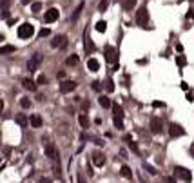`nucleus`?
Masks as SVG:
<instances>
[{
  "mask_svg": "<svg viewBox=\"0 0 194 183\" xmlns=\"http://www.w3.org/2000/svg\"><path fill=\"white\" fill-rule=\"evenodd\" d=\"M47 83V78L44 76V74H40L38 78H36V85H45Z\"/></svg>",
  "mask_w": 194,
  "mask_h": 183,
  "instance_id": "7c9ffc66",
  "label": "nucleus"
},
{
  "mask_svg": "<svg viewBox=\"0 0 194 183\" xmlns=\"http://www.w3.org/2000/svg\"><path fill=\"white\" fill-rule=\"evenodd\" d=\"M94 143H96V145H100V147H102V145H104V140H100V138H94Z\"/></svg>",
  "mask_w": 194,
  "mask_h": 183,
  "instance_id": "ea45409f",
  "label": "nucleus"
},
{
  "mask_svg": "<svg viewBox=\"0 0 194 183\" xmlns=\"http://www.w3.org/2000/svg\"><path fill=\"white\" fill-rule=\"evenodd\" d=\"M98 102H100V105H102L104 109H109V107H111V100H109L107 96H100Z\"/></svg>",
  "mask_w": 194,
  "mask_h": 183,
  "instance_id": "b1692460",
  "label": "nucleus"
},
{
  "mask_svg": "<svg viewBox=\"0 0 194 183\" xmlns=\"http://www.w3.org/2000/svg\"><path fill=\"white\" fill-rule=\"evenodd\" d=\"M29 125H31V127H35V129H38V127H42V125H44V120H42L38 114H33V116L29 118Z\"/></svg>",
  "mask_w": 194,
  "mask_h": 183,
  "instance_id": "f8f14e48",
  "label": "nucleus"
},
{
  "mask_svg": "<svg viewBox=\"0 0 194 183\" xmlns=\"http://www.w3.org/2000/svg\"><path fill=\"white\" fill-rule=\"evenodd\" d=\"M4 111V100H0V113Z\"/></svg>",
  "mask_w": 194,
  "mask_h": 183,
  "instance_id": "49530a36",
  "label": "nucleus"
},
{
  "mask_svg": "<svg viewBox=\"0 0 194 183\" xmlns=\"http://www.w3.org/2000/svg\"><path fill=\"white\" fill-rule=\"evenodd\" d=\"M2 40H4V34H0V42H2Z\"/></svg>",
  "mask_w": 194,
  "mask_h": 183,
  "instance_id": "8fccbe9b",
  "label": "nucleus"
},
{
  "mask_svg": "<svg viewBox=\"0 0 194 183\" xmlns=\"http://www.w3.org/2000/svg\"><path fill=\"white\" fill-rule=\"evenodd\" d=\"M187 18H189V20H192V18H194V9H189V13H187Z\"/></svg>",
  "mask_w": 194,
  "mask_h": 183,
  "instance_id": "4c0bfd02",
  "label": "nucleus"
},
{
  "mask_svg": "<svg viewBox=\"0 0 194 183\" xmlns=\"http://www.w3.org/2000/svg\"><path fill=\"white\" fill-rule=\"evenodd\" d=\"M182 89H183V91H187V89H189V85H187L185 82H182Z\"/></svg>",
  "mask_w": 194,
  "mask_h": 183,
  "instance_id": "37998d69",
  "label": "nucleus"
},
{
  "mask_svg": "<svg viewBox=\"0 0 194 183\" xmlns=\"http://www.w3.org/2000/svg\"><path fill=\"white\" fill-rule=\"evenodd\" d=\"M56 76H58L60 80H64V78H65V73H64V71H58V74H56Z\"/></svg>",
  "mask_w": 194,
  "mask_h": 183,
  "instance_id": "58836bf2",
  "label": "nucleus"
},
{
  "mask_svg": "<svg viewBox=\"0 0 194 183\" xmlns=\"http://www.w3.org/2000/svg\"><path fill=\"white\" fill-rule=\"evenodd\" d=\"M4 154H5V156H9V154H11V149H7V147H5V149H4Z\"/></svg>",
  "mask_w": 194,
  "mask_h": 183,
  "instance_id": "a18cd8bd",
  "label": "nucleus"
},
{
  "mask_svg": "<svg viewBox=\"0 0 194 183\" xmlns=\"http://www.w3.org/2000/svg\"><path fill=\"white\" fill-rule=\"evenodd\" d=\"M120 174H122L125 180H133V172H131V169H129L127 165H123V167L120 169Z\"/></svg>",
  "mask_w": 194,
  "mask_h": 183,
  "instance_id": "aec40b11",
  "label": "nucleus"
},
{
  "mask_svg": "<svg viewBox=\"0 0 194 183\" xmlns=\"http://www.w3.org/2000/svg\"><path fill=\"white\" fill-rule=\"evenodd\" d=\"M113 122H114V127H116L118 131L123 129V118H122V116H113Z\"/></svg>",
  "mask_w": 194,
  "mask_h": 183,
  "instance_id": "5701e85b",
  "label": "nucleus"
},
{
  "mask_svg": "<svg viewBox=\"0 0 194 183\" xmlns=\"http://www.w3.org/2000/svg\"><path fill=\"white\" fill-rule=\"evenodd\" d=\"M78 183H85V178L82 174H78Z\"/></svg>",
  "mask_w": 194,
  "mask_h": 183,
  "instance_id": "79ce46f5",
  "label": "nucleus"
},
{
  "mask_svg": "<svg viewBox=\"0 0 194 183\" xmlns=\"http://www.w3.org/2000/svg\"><path fill=\"white\" fill-rule=\"evenodd\" d=\"M27 122H29V120H27V118H25L24 114H20V116H16V123H18L20 127H27Z\"/></svg>",
  "mask_w": 194,
  "mask_h": 183,
  "instance_id": "a878e982",
  "label": "nucleus"
},
{
  "mask_svg": "<svg viewBox=\"0 0 194 183\" xmlns=\"http://www.w3.org/2000/svg\"><path fill=\"white\" fill-rule=\"evenodd\" d=\"M136 5V0H122V9L127 13V11H133Z\"/></svg>",
  "mask_w": 194,
  "mask_h": 183,
  "instance_id": "dca6fc26",
  "label": "nucleus"
},
{
  "mask_svg": "<svg viewBox=\"0 0 194 183\" xmlns=\"http://www.w3.org/2000/svg\"><path fill=\"white\" fill-rule=\"evenodd\" d=\"M145 169H147V172H149V174H156V172H158V171H156L154 167H151V165H145Z\"/></svg>",
  "mask_w": 194,
  "mask_h": 183,
  "instance_id": "e433bc0d",
  "label": "nucleus"
},
{
  "mask_svg": "<svg viewBox=\"0 0 194 183\" xmlns=\"http://www.w3.org/2000/svg\"><path fill=\"white\" fill-rule=\"evenodd\" d=\"M58 16H60L58 9H56V7H51V9H47V11H45L44 20H45L47 24H53V22H56V20H58Z\"/></svg>",
  "mask_w": 194,
  "mask_h": 183,
  "instance_id": "423d86ee",
  "label": "nucleus"
},
{
  "mask_svg": "<svg viewBox=\"0 0 194 183\" xmlns=\"http://www.w3.org/2000/svg\"><path fill=\"white\" fill-rule=\"evenodd\" d=\"M45 154H47V158H49V160H53V158L58 154V151H56V147L51 143V145H47V147H45Z\"/></svg>",
  "mask_w": 194,
  "mask_h": 183,
  "instance_id": "6ab92c4d",
  "label": "nucleus"
},
{
  "mask_svg": "<svg viewBox=\"0 0 194 183\" xmlns=\"http://www.w3.org/2000/svg\"><path fill=\"white\" fill-rule=\"evenodd\" d=\"M40 9H42V4H40V2H33V5H31V11H33V13L36 15V13H38Z\"/></svg>",
  "mask_w": 194,
  "mask_h": 183,
  "instance_id": "c85d7f7f",
  "label": "nucleus"
},
{
  "mask_svg": "<svg viewBox=\"0 0 194 183\" xmlns=\"http://www.w3.org/2000/svg\"><path fill=\"white\" fill-rule=\"evenodd\" d=\"M91 89H93V91H100V89H102L100 82H93V83H91Z\"/></svg>",
  "mask_w": 194,
  "mask_h": 183,
  "instance_id": "c9c22d12",
  "label": "nucleus"
},
{
  "mask_svg": "<svg viewBox=\"0 0 194 183\" xmlns=\"http://www.w3.org/2000/svg\"><path fill=\"white\" fill-rule=\"evenodd\" d=\"M153 105H154V107H163V103H162V102H154Z\"/></svg>",
  "mask_w": 194,
  "mask_h": 183,
  "instance_id": "c03bdc74",
  "label": "nucleus"
},
{
  "mask_svg": "<svg viewBox=\"0 0 194 183\" xmlns=\"http://www.w3.org/2000/svg\"><path fill=\"white\" fill-rule=\"evenodd\" d=\"M111 107H113V116H122L123 118V109L118 103H111Z\"/></svg>",
  "mask_w": 194,
  "mask_h": 183,
  "instance_id": "412c9836",
  "label": "nucleus"
},
{
  "mask_svg": "<svg viewBox=\"0 0 194 183\" xmlns=\"http://www.w3.org/2000/svg\"><path fill=\"white\" fill-rule=\"evenodd\" d=\"M169 134H171V138H180V136L185 134V129L178 123H171L169 125Z\"/></svg>",
  "mask_w": 194,
  "mask_h": 183,
  "instance_id": "0eeeda50",
  "label": "nucleus"
},
{
  "mask_svg": "<svg viewBox=\"0 0 194 183\" xmlns=\"http://www.w3.org/2000/svg\"><path fill=\"white\" fill-rule=\"evenodd\" d=\"M176 64H178L180 67H183V65L187 64V60H185V56H176Z\"/></svg>",
  "mask_w": 194,
  "mask_h": 183,
  "instance_id": "473e14b6",
  "label": "nucleus"
},
{
  "mask_svg": "<svg viewBox=\"0 0 194 183\" xmlns=\"http://www.w3.org/2000/svg\"><path fill=\"white\" fill-rule=\"evenodd\" d=\"M22 85H24L27 91H36V82L31 80V78H22Z\"/></svg>",
  "mask_w": 194,
  "mask_h": 183,
  "instance_id": "ddd939ff",
  "label": "nucleus"
},
{
  "mask_svg": "<svg viewBox=\"0 0 194 183\" xmlns=\"http://www.w3.org/2000/svg\"><path fill=\"white\" fill-rule=\"evenodd\" d=\"M80 64V54H71V56H67V60H65V65H69V67H74V65H78Z\"/></svg>",
  "mask_w": 194,
  "mask_h": 183,
  "instance_id": "4468645a",
  "label": "nucleus"
},
{
  "mask_svg": "<svg viewBox=\"0 0 194 183\" xmlns=\"http://www.w3.org/2000/svg\"><path fill=\"white\" fill-rule=\"evenodd\" d=\"M107 7H109V0H100V4H98V11H100V13H105Z\"/></svg>",
  "mask_w": 194,
  "mask_h": 183,
  "instance_id": "bb28decb",
  "label": "nucleus"
},
{
  "mask_svg": "<svg viewBox=\"0 0 194 183\" xmlns=\"http://www.w3.org/2000/svg\"><path fill=\"white\" fill-rule=\"evenodd\" d=\"M136 24H138L140 27H147V24H149V11H147L145 5H142V7L136 11Z\"/></svg>",
  "mask_w": 194,
  "mask_h": 183,
  "instance_id": "f257e3e1",
  "label": "nucleus"
},
{
  "mask_svg": "<svg viewBox=\"0 0 194 183\" xmlns=\"http://www.w3.org/2000/svg\"><path fill=\"white\" fill-rule=\"evenodd\" d=\"M174 174H176L178 178H182L185 183L192 181V174H191V171H189V169H185V167H176V169H174Z\"/></svg>",
  "mask_w": 194,
  "mask_h": 183,
  "instance_id": "39448f33",
  "label": "nucleus"
},
{
  "mask_svg": "<svg viewBox=\"0 0 194 183\" xmlns=\"http://www.w3.org/2000/svg\"><path fill=\"white\" fill-rule=\"evenodd\" d=\"M104 54H105V60H107L109 64L116 65V62H118V51H116V47L105 45V47H104Z\"/></svg>",
  "mask_w": 194,
  "mask_h": 183,
  "instance_id": "7ed1b4c3",
  "label": "nucleus"
},
{
  "mask_svg": "<svg viewBox=\"0 0 194 183\" xmlns=\"http://www.w3.org/2000/svg\"><path fill=\"white\" fill-rule=\"evenodd\" d=\"M82 9H84V4H80L76 9H74V13H73V20H76L78 16H80V13H82Z\"/></svg>",
  "mask_w": 194,
  "mask_h": 183,
  "instance_id": "c756f323",
  "label": "nucleus"
},
{
  "mask_svg": "<svg viewBox=\"0 0 194 183\" xmlns=\"http://www.w3.org/2000/svg\"><path fill=\"white\" fill-rule=\"evenodd\" d=\"M76 89V82H73V80H64L62 83H60V93H71V91H74Z\"/></svg>",
  "mask_w": 194,
  "mask_h": 183,
  "instance_id": "9d476101",
  "label": "nucleus"
},
{
  "mask_svg": "<svg viewBox=\"0 0 194 183\" xmlns=\"http://www.w3.org/2000/svg\"><path fill=\"white\" fill-rule=\"evenodd\" d=\"M51 34V31L45 27V29H40V33H38V36H49Z\"/></svg>",
  "mask_w": 194,
  "mask_h": 183,
  "instance_id": "f704fd0d",
  "label": "nucleus"
},
{
  "mask_svg": "<svg viewBox=\"0 0 194 183\" xmlns=\"http://www.w3.org/2000/svg\"><path fill=\"white\" fill-rule=\"evenodd\" d=\"M38 183H51V180H49V178H40Z\"/></svg>",
  "mask_w": 194,
  "mask_h": 183,
  "instance_id": "a19ab883",
  "label": "nucleus"
},
{
  "mask_svg": "<svg viewBox=\"0 0 194 183\" xmlns=\"http://www.w3.org/2000/svg\"><path fill=\"white\" fill-rule=\"evenodd\" d=\"M20 105H22L24 109H29V107H31V100H27V98H22V100H20Z\"/></svg>",
  "mask_w": 194,
  "mask_h": 183,
  "instance_id": "2f4dec72",
  "label": "nucleus"
},
{
  "mask_svg": "<svg viewBox=\"0 0 194 183\" xmlns=\"http://www.w3.org/2000/svg\"><path fill=\"white\" fill-rule=\"evenodd\" d=\"M94 29H96L98 33H104V31L107 29V22H104V20H100V22H96V25H94Z\"/></svg>",
  "mask_w": 194,
  "mask_h": 183,
  "instance_id": "393cba45",
  "label": "nucleus"
},
{
  "mask_svg": "<svg viewBox=\"0 0 194 183\" xmlns=\"http://www.w3.org/2000/svg\"><path fill=\"white\" fill-rule=\"evenodd\" d=\"M33 34H35V27H33V24L25 22V24H22V25L18 27V36H20L22 40H27V38H31Z\"/></svg>",
  "mask_w": 194,
  "mask_h": 183,
  "instance_id": "f03ea898",
  "label": "nucleus"
},
{
  "mask_svg": "<svg viewBox=\"0 0 194 183\" xmlns=\"http://www.w3.org/2000/svg\"><path fill=\"white\" fill-rule=\"evenodd\" d=\"M51 47H62V49H65L67 47V36H64V34H58V36H54L53 40H51Z\"/></svg>",
  "mask_w": 194,
  "mask_h": 183,
  "instance_id": "6e6552de",
  "label": "nucleus"
},
{
  "mask_svg": "<svg viewBox=\"0 0 194 183\" xmlns=\"http://www.w3.org/2000/svg\"><path fill=\"white\" fill-rule=\"evenodd\" d=\"M149 125H151V131H153L154 134H160V132L163 131V122H162L160 118H156V116L151 118V123H149Z\"/></svg>",
  "mask_w": 194,
  "mask_h": 183,
  "instance_id": "1a4fd4ad",
  "label": "nucleus"
},
{
  "mask_svg": "<svg viewBox=\"0 0 194 183\" xmlns=\"http://www.w3.org/2000/svg\"><path fill=\"white\" fill-rule=\"evenodd\" d=\"M78 123H80L82 129H87V127H89V116H87L85 113H80V116H78Z\"/></svg>",
  "mask_w": 194,
  "mask_h": 183,
  "instance_id": "2eb2a0df",
  "label": "nucleus"
},
{
  "mask_svg": "<svg viewBox=\"0 0 194 183\" xmlns=\"http://www.w3.org/2000/svg\"><path fill=\"white\" fill-rule=\"evenodd\" d=\"M167 183H176V181H174V180H173V178L169 176V178H167Z\"/></svg>",
  "mask_w": 194,
  "mask_h": 183,
  "instance_id": "de8ad7c7",
  "label": "nucleus"
},
{
  "mask_svg": "<svg viewBox=\"0 0 194 183\" xmlns=\"http://www.w3.org/2000/svg\"><path fill=\"white\" fill-rule=\"evenodd\" d=\"M105 89H107L109 93H113V91H114V82H113V80H107V83H105Z\"/></svg>",
  "mask_w": 194,
  "mask_h": 183,
  "instance_id": "72a5a7b5",
  "label": "nucleus"
},
{
  "mask_svg": "<svg viewBox=\"0 0 194 183\" xmlns=\"http://www.w3.org/2000/svg\"><path fill=\"white\" fill-rule=\"evenodd\" d=\"M125 140H127V143H129V147H131V151L134 152V154H140V149H138V145L133 142V138L131 136H125Z\"/></svg>",
  "mask_w": 194,
  "mask_h": 183,
  "instance_id": "4be33fe9",
  "label": "nucleus"
},
{
  "mask_svg": "<svg viewBox=\"0 0 194 183\" xmlns=\"http://www.w3.org/2000/svg\"><path fill=\"white\" fill-rule=\"evenodd\" d=\"M93 163H94L96 167H104V165H105V154L100 152V151H94V152H93Z\"/></svg>",
  "mask_w": 194,
  "mask_h": 183,
  "instance_id": "9b49d317",
  "label": "nucleus"
},
{
  "mask_svg": "<svg viewBox=\"0 0 194 183\" xmlns=\"http://www.w3.org/2000/svg\"><path fill=\"white\" fill-rule=\"evenodd\" d=\"M42 60H44L42 54H40V53H35V54L29 58V62H27V71H31V73L36 71V69L40 67V64H42Z\"/></svg>",
  "mask_w": 194,
  "mask_h": 183,
  "instance_id": "20e7f679",
  "label": "nucleus"
},
{
  "mask_svg": "<svg viewBox=\"0 0 194 183\" xmlns=\"http://www.w3.org/2000/svg\"><path fill=\"white\" fill-rule=\"evenodd\" d=\"M84 42H85V53H87V54H91V53L96 49V45L93 44V40H91L87 34H85V40H84Z\"/></svg>",
  "mask_w": 194,
  "mask_h": 183,
  "instance_id": "f3484780",
  "label": "nucleus"
},
{
  "mask_svg": "<svg viewBox=\"0 0 194 183\" xmlns=\"http://www.w3.org/2000/svg\"><path fill=\"white\" fill-rule=\"evenodd\" d=\"M22 4H31V0H20Z\"/></svg>",
  "mask_w": 194,
  "mask_h": 183,
  "instance_id": "09e8293b",
  "label": "nucleus"
},
{
  "mask_svg": "<svg viewBox=\"0 0 194 183\" xmlns=\"http://www.w3.org/2000/svg\"><path fill=\"white\" fill-rule=\"evenodd\" d=\"M87 67H89V71L96 73V71L100 69V62H98V60H94V58H89V60H87Z\"/></svg>",
  "mask_w": 194,
  "mask_h": 183,
  "instance_id": "a211bd4d",
  "label": "nucleus"
},
{
  "mask_svg": "<svg viewBox=\"0 0 194 183\" xmlns=\"http://www.w3.org/2000/svg\"><path fill=\"white\" fill-rule=\"evenodd\" d=\"M9 53H15V45H4V47H0V54H9Z\"/></svg>",
  "mask_w": 194,
  "mask_h": 183,
  "instance_id": "cd10ccee",
  "label": "nucleus"
}]
</instances>
